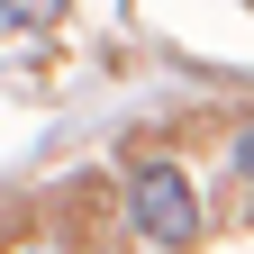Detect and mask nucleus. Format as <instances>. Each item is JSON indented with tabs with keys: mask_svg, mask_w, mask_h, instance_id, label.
Listing matches in <instances>:
<instances>
[{
	"mask_svg": "<svg viewBox=\"0 0 254 254\" xmlns=\"http://www.w3.org/2000/svg\"><path fill=\"white\" fill-rule=\"evenodd\" d=\"M127 227H136L154 254H182L190 236H200V182H190L182 164H136L127 173Z\"/></svg>",
	"mask_w": 254,
	"mask_h": 254,
	"instance_id": "1",
	"label": "nucleus"
},
{
	"mask_svg": "<svg viewBox=\"0 0 254 254\" xmlns=\"http://www.w3.org/2000/svg\"><path fill=\"white\" fill-rule=\"evenodd\" d=\"M9 9H18V18H55V0H9Z\"/></svg>",
	"mask_w": 254,
	"mask_h": 254,
	"instance_id": "3",
	"label": "nucleus"
},
{
	"mask_svg": "<svg viewBox=\"0 0 254 254\" xmlns=\"http://www.w3.org/2000/svg\"><path fill=\"white\" fill-rule=\"evenodd\" d=\"M236 173L254 182V127H245V136H236Z\"/></svg>",
	"mask_w": 254,
	"mask_h": 254,
	"instance_id": "2",
	"label": "nucleus"
},
{
	"mask_svg": "<svg viewBox=\"0 0 254 254\" xmlns=\"http://www.w3.org/2000/svg\"><path fill=\"white\" fill-rule=\"evenodd\" d=\"M18 254H64V245H18Z\"/></svg>",
	"mask_w": 254,
	"mask_h": 254,
	"instance_id": "4",
	"label": "nucleus"
}]
</instances>
